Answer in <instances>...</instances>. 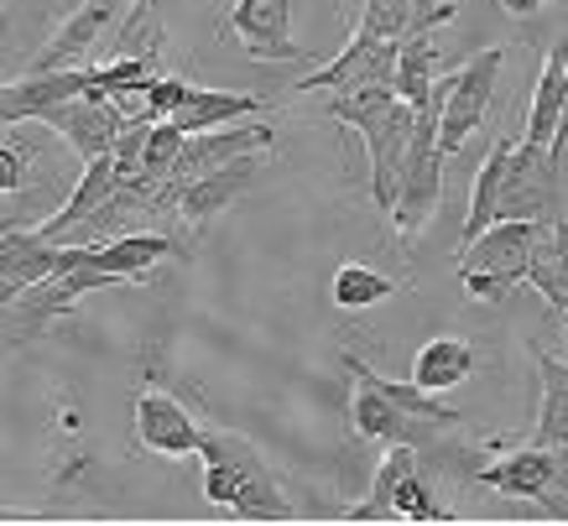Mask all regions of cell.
Segmentation results:
<instances>
[{"label": "cell", "mask_w": 568, "mask_h": 526, "mask_svg": "<svg viewBox=\"0 0 568 526\" xmlns=\"http://www.w3.org/2000/svg\"><path fill=\"white\" fill-rule=\"evenodd\" d=\"M324 115L365 136V152H371V199H376V209L392 214L396 193H402L407 156H413L417 104L402 100L396 84H371V89H355V94H334L324 104Z\"/></svg>", "instance_id": "obj_1"}, {"label": "cell", "mask_w": 568, "mask_h": 526, "mask_svg": "<svg viewBox=\"0 0 568 526\" xmlns=\"http://www.w3.org/2000/svg\"><path fill=\"white\" fill-rule=\"evenodd\" d=\"M115 188H121V162H115V152L94 156V162H84V178H79V188L69 193V204L58 209L48 224H37V230L63 245V240H69L73 230L89 220V214H100V209L115 199Z\"/></svg>", "instance_id": "obj_18"}, {"label": "cell", "mask_w": 568, "mask_h": 526, "mask_svg": "<svg viewBox=\"0 0 568 526\" xmlns=\"http://www.w3.org/2000/svg\"><path fill=\"white\" fill-rule=\"evenodd\" d=\"M564 104H568V48L548 52L542 63V79H537V100H532V115H527V136L532 146H552L558 152V125H564ZM564 156V152H558Z\"/></svg>", "instance_id": "obj_22"}, {"label": "cell", "mask_w": 568, "mask_h": 526, "mask_svg": "<svg viewBox=\"0 0 568 526\" xmlns=\"http://www.w3.org/2000/svg\"><path fill=\"white\" fill-rule=\"evenodd\" d=\"M396 58H402V37H376V32H361V27H355L349 48L339 52L334 63H324L318 73H308V79L297 84V94H318V89H328V94H355V89H371V84H396Z\"/></svg>", "instance_id": "obj_11"}, {"label": "cell", "mask_w": 568, "mask_h": 526, "mask_svg": "<svg viewBox=\"0 0 568 526\" xmlns=\"http://www.w3.org/2000/svg\"><path fill=\"white\" fill-rule=\"evenodd\" d=\"M548 240L542 220H496L485 235H475L469 245H459V282L475 303L496 307L532 276V261Z\"/></svg>", "instance_id": "obj_3"}, {"label": "cell", "mask_w": 568, "mask_h": 526, "mask_svg": "<svg viewBox=\"0 0 568 526\" xmlns=\"http://www.w3.org/2000/svg\"><path fill=\"white\" fill-rule=\"evenodd\" d=\"M189 89H193V84H183V79H168V73H162V79H156V84L146 89V100H141L136 115H146V120H168V115L178 110V104L189 100Z\"/></svg>", "instance_id": "obj_29"}, {"label": "cell", "mask_w": 568, "mask_h": 526, "mask_svg": "<svg viewBox=\"0 0 568 526\" xmlns=\"http://www.w3.org/2000/svg\"><path fill=\"white\" fill-rule=\"evenodd\" d=\"M345 522H454L444 500L433 495V479L423 475L413 443H386V458L376 464V479L365 500L339 510Z\"/></svg>", "instance_id": "obj_4"}, {"label": "cell", "mask_w": 568, "mask_h": 526, "mask_svg": "<svg viewBox=\"0 0 568 526\" xmlns=\"http://www.w3.org/2000/svg\"><path fill=\"white\" fill-rule=\"evenodd\" d=\"M121 6H131V0H84L79 11H69L63 17V27L42 42V52H37V69H84L89 48L100 42V32L115 21V11Z\"/></svg>", "instance_id": "obj_16"}, {"label": "cell", "mask_w": 568, "mask_h": 526, "mask_svg": "<svg viewBox=\"0 0 568 526\" xmlns=\"http://www.w3.org/2000/svg\"><path fill=\"white\" fill-rule=\"evenodd\" d=\"M564 334H568V307H564Z\"/></svg>", "instance_id": "obj_32"}, {"label": "cell", "mask_w": 568, "mask_h": 526, "mask_svg": "<svg viewBox=\"0 0 568 526\" xmlns=\"http://www.w3.org/2000/svg\"><path fill=\"white\" fill-rule=\"evenodd\" d=\"M511 17H532V11H542V6H552V0H500Z\"/></svg>", "instance_id": "obj_31"}, {"label": "cell", "mask_w": 568, "mask_h": 526, "mask_svg": "<svg viewBox=\"0 0 568 526\" xmlns=\"http://www.w3.org/2000/svg\"><path fill=\"white\" fill-rule=\"evenodd\" d=\"M63 255H69V245L48 240L42 230L6 224V235H0V303L11 307L27 287L48 282L52 272H63Z\"/></svg>", "instance_id": "obj_15"}, {"label": "cell", "mask_w": 568, "mask_h": 526, "mask_svg": "<svg viewBox=\"0 0 568 526\" xmlns=\"http://www.w3.org/2000/svg\"><path fill=\"white\" fill-rule=\"evenodd\" d=\"M444 79L428 100L417 104V136H413V156L402 172V193H396L392 224L402 240H413L417 230H428V220L438 214L444 199Z\"/></svg>", "instance_id": "obj_5"}, {"label": "cell", "mask_w": 568, "mask_h": 526, "mask_svg": "<svg viewBox=\"0 0 568 526\" xmlns=\"http://www.w3.org/2000/svg\"><path fill=\"white\" fill-rule=\"evenodd\" d=\"M345 371L355 375V396H349V423H355V438L413 443L417 454H428V458H438V464H448V454H444V433H448V427H438V423H428V417L407 412L392 391H386V381H381L371 365H361L355 355H345Z\"/></svg>", "instance_id": "obj_6"}, {"label": "cell", "mask_w": 568, "mask_h": 526, "mask_svg": "<svg viewBox=\"0 0 568 526\" xmlns=\"http://www.w3.org/2000/svg\"><path fill=\"white\" fill-rule=\"evenodd\" d=\"M266 104L261 94H214V89H189V100L178 104L173 125L183 136H199V131H220V125H235V120H251V115H266Z\"/></svg>", "instance_id": "obj_19"}, {"label": "cell", "mask_w": 568, "mask_h": 526, "mask_svg": "<svg viewBox=\"0 0 568 526\" xmlns=\"http://www.w3.org/2000/svg\"><path fill=\"white\" fill-rule=\"evenodd\" d=\"M506 48H485L475 52L465 69H454L444 79V152H465V141L475 136L490 115V100H496V79L506 69Z\"/></svg>", "instance_id": "obj_8"}, {"label": "cell", "mask_w": 568, "mask_h": 526, "mask_svg": "<svg viewBox=\"0 0 568 526\" xmlns=\"http://www.w3.org/2000/svg\"><path fill=\"white\" fill-rule=\"evenodd\" d=\"M230 32L245 42L261 63H308L313 52L293 42V0H235L230 6Z\"/></svg>", "instance_id": "obj_12"}, {"label": "cell", "mask_w": 568, "mask_h": 526, "mask_svg": "<svg viewBox=\"0 0 568 526\" xmlns=\"http://www.w3.org/2000/svg\"><path fill=\"white\" fill-rule=\"evenodd\" d=\"M183 131H178L173 120H152V131H146V146H141V172L136 183L146 188H168V178L178 172V156H183Z\"/></svg>", "instance_id": "obj_26"}, {"label": "cell", "mask_w": 568, "mask_h": 526, "mask_svg": "<svg viewBox=\"0 0 568 526\" xmlns=\"http://www.w3.org/2000/svg\"><path fill=\"white\" fill-rule=\"evenodd\" d=\"M517 152V141L500 136L490 141L480 172H475V188H469V209H465V230H459V245H469L475 235H485L490 224L500 220V188H506V162Z\"/></svg>", "instance_id": "obj_20"}, {"label": "cell", "mask_w": 568, "mask_h": 526, "mask_svg": "<svg viewBox=\"0 0 568 526\" xmlns=\"http://www.w3.org/2000/svg\"><path fill=\"white\" fill-rule=\"evenodd\" d=\"M136 438L141 448H152L162 458H189L204 443V427L193 423V412L178 402L173 391L141 386L136 391Z\"/></svg>", "instance_id": "obj_14"}, {"label": "cell", "mask_w": 568, "mask_h": 526, "mask_svg": "<svg viewBox=\"0 0 568 526\" xmlns=\"http://www.w3.org/2000/svg\"><path fill=\"white\" fill-rule=\"evenodd\" d=\"M131 6H141V0H131Z\"/></svg>", "instance_id": "obj_33"}, {"label": "cell", "mask_w": 568, "mask_h": 526, "mask_svg": "<svg viewBox=\"0 0 568 526\" xmlns=\"http://www.w3.org/2000/svg\"><path fill=\"white\" fill-rule=\"evenodd\" d=\"M199 458H204L209 506L235 510V522H293L297 516L276 469L266 464V454L251 438L230 433V427H204Z\"/></svg>", "instance_id": "obj_2"}, {"label": "cell", "mask_w": 568, "mask_h": 526, "mask_svg": "<svg viewBox=\"0 0 568 526\" xmlns=\"http://www.w3.org/2000/svg\"><path fill=\"white\" fill-rule=\"evenodd\" d=\"M423 0H365L361 11V32H376V37H407V27L417 21Z\"/></svg>", "instance_id": "obj_28"}, {"label": "cell", "mask_w": 568, "mask_h": 526, "mask_svg": "<svg viewBox=\"0 0 568 526\" xmlns=\"http://www.w3.org/2000/svg\"><path fill=\"white\" fill-rule=\"evenodd\" d=\"M79 251H84V245H79ZM100 287H121V276H115V272H100V266L89 261V251H84V261H73V266H63V272H52L48 282L27 287L17 303L6 307V313H11V340H32V334L48 318L69 313V307L79 303L84 292H100Z\"/></svg>", "instance_id": "obj_9"}, {"label": "cell", "mask_w": 568, "mask_h": 526, "mask_svg": "<svg viewBox=\"0 0 568 526\" xmlns=\"http://www.w3.org/2000/svg\"><path fill=\"white\" fill-rule=\"evenodd\" d=\"M156 79H162V73L152 69V58H115V63L94 69V89L110 94L115 104H125V110H131V100H146V89H152Z\"/></svg>", "instance_id": "obj_27"}, {"label": "cell", "mask_w": 568, "mask_h": 526, "mask_svg": "<svg viewBox=\"0 0 568 526\" xmlns=\"http://www.w3.org/2000/svg\"><path fill=\"white\" fill-rule=\"evenodd\" d=\"M42 125L69 141V152L79 156V162H94V156L121 146L125 125H131V110L115 104L110 94H100V89H89V94H79V100H69V104H52L48 115H42Z\"/></svg>", "instance_id": "obj_10"}, {"label": "cell", "mask_w": 568, "mask_h": 526, "mask_svg": "<svg viewBox=\"0 0 568 526\" xmlns=\"http://www.w3.org/2000/svg\"><path fill=\"white\" fill-rule=\"evenodd\" d=\"M396 292V282L376 266H365V261H339V272H334V307L339 313H371L381 307L386 297Z\"/></svg>", "instance_id": "obj_24"}, {"label": "cell", "mask_w": 568, "mask_h": 526, "mask_svg": "<svg viewBox=\"0 0 568 526\" xmlns=\"http://www.w3.org/2000/svg\"><path fill=\"white\" fill-rule=\"evenodd\" d=\"M542 297H548L558 313L568 307V220L548 224V240H542V251L532 261V276H527Z\"/></svg>", "instance_id": "obj_25"}, {"label": "cell", "mask_w": 568, "mask_h": 526, "mask_svg": "<svg viewBox=\"0 0 568 526\" xmlns=\"http://www.w3.org/2000/svg\"><path fill=\"white\" fill-rule=\"evenodd\" d=\"M537 375H542V407H537L532 443H558V448H568V360L537 355Z\"/></svg>", "instance_id": "obj_23"}, {"label": "cell", "mask_w": 568, "mask_h": 526, "mask_svg": "<svg viewBox=\"0 0 568 526\" xmlns=\"http://www.w3.org/2000/svg\"><path fill=\"white\" fill-rule=\"evenodd\" d=\"M475 485L511 495V500H532L548 516L568 522V448H558V443H527L496 464H480Z\"/></svg>", "instance_id": "obj_7"}, {"label": "cell", "mask_w": 568, "mask_h": 526, "mask_svg": "<svg viewBox=\"0 0 568 526\" xmlns=\"http://www.w3.org/2000/svg\"><path fill=\"white\" fill-rule=\"evenodd\" d=\"M94 89V69H32L0 89V120L6 131H17L27 120H42L52 104H69Z\"/></svg>", "instance_id": "obj_13"}, {"label": "cell", "mask_w": 568, "mask_h": 526, "mask_svg": "<svg viewBox=\"0 0 568 526\" xmlns=\"http://www.w3.org/2000/svg\"><path fill=\"white\" fill-rule=\"evenodd\" d=\"M84 251L100 272H115L121 282H146L168 255H178V240L173 230H131V235H115L104 245H84Z\"/></svg>", "instance_id": "obj_17"}, {"label": "cell", "mask_w": 568, "mask_h": 526, "mask_svg": "<svg viewBox=\"0 0 568 526\" xmlns=\"http://www.w3.org/2000/svg\"><path fill=\"white\" fill-rule=\"evenodd\" d=\"M17 188H27V146L6 141L0 146V193H17Z\"/></svg>", "instance_id": "obj_30"}, {"label": "cell", "mask_w": 568, "mask_h": 526, "mask_svg": "<svg viewBox=\"0 0 568 526\" xmlns=\"http://www.w3.org/2000/svg\"><path fill=\"white\" fill-rule=\"evenodd\" d=\"M469 375H475V344L459 340V334H438V340H428L413 360V381L423 391H433V396L465 386Z\"/></svg>", "instance_id": "obj_21"}]
</instances>
